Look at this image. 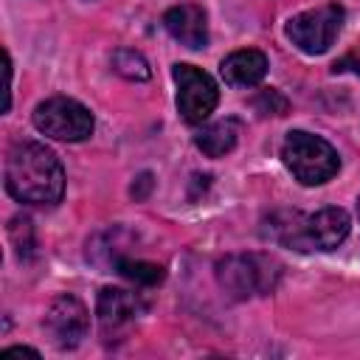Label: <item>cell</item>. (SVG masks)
Masks as SVG:
<instances>
[{
  "label": "cell",
  "instance_id": "obj_18",
  "mask_svg": "<svg viewBox=\"0 0 360 360\" xmlns=\"http://www.w3.org/2000/svg\"><path fill=\"white\" fill-rule=\"evenodd\" d=\"M138 186H141V188H132V197L143 200V197H146V191L152 188V177H149V174H141V177H138Z\"/></svg>",
  "mask_w": 360,
  "mask_h": 360
},
{
  "label": "cell",
  "instance_id": "obj_6",
  "mask_svg": "<svg viewBox=\"0 0 360 360\" xmlns=\"http://www.w3.org/2000/svg\"><path fill=\"white\" fill-rule=\"evenodd\" d=\"M284 242L298 250H335L349 236V214L343 208H321L298 225H284Z\"/></svg>",
  "mask_w": 360,
  "mask_h": 360
},
{
  "label": "cell",
  "instance_id": "obj_3",
  "mask_svg": "<svg viewBox=\"0 0 360 360\" xmlns=\"http://www.w3.org/2000/svg\"><path fill=\"white\" fill-rule=\"evenodd\" d=\"M278 262L262 253H233L217 262V281L231 298L264 295L278 281Z\"/></svg>",
  "mask_w": 360,
  "mask_h": 360
},
{
  "label": "cell",
  "instance_id": "obj_19",
  "mask_svg": "<svg viewBox=\"0 0 360 360\" xmlns=\"http://www.w3.org/2000/svg\"><path fill=\"white\" fill-rule=\"evenodd\" d=\"M14 354H31V357H39V352H37V349H28V346H11V349L3 352V357H14Z\"/></svg>",
  "mask_w": 360,
  "mask_h": 360
},
{
  "label": "cell",
  "instance_id": "obj_5",
  "mask_svg": "<svg viewBox=\"0 0 360 360\" xmlns=\"http://www.w3.org/2000/svg\"><path fill=\"white\" fill-rule=\"evenodd\" d=\"M34 127L56 141H84L93 132V115L68 96H53L34 110Z\"/></svg>",
  "mask_w": 360,
  "mask_h": 360
},
{
  "label": "cell",
  "instance_id": "obj_11",
  "mask_svg": "<svg viewBox=\"0 0 360 360\" xmlns=\"http://www.w3.org/2000/svg\"><path fill=\"white\" fill-rule=\"evenodd\" d=\"M219 73L228 84L233 87H253L264 79L267 73V56L256 48H245V51H233L231 56L222 59Z\"/></svg>",
  "mask_w": 360,
  "mask_h": 360
},
{
  "label": "cell",
  "instance_id": "obj_9",
  "mask_svg": "<svg viewBox=\"0 0 360 360\" xmlns=\"http://www.w3.org/2000/svg\"><path fill=\"white\" fill-rule=\"evenodd\" d=\"M163 28L186 48L200 51L208 45V22H205V11L194 3H180L172 6L163 14Z\"/></svg>",
  "mask_w": 360,
  "mask_h": 360
},
{
  "label": "cell",
  "instance_id": "obj_4",
  "mask_svg": "<svg viewBox=\"0 0 360 360\" xmlns=\"http://www.w3.org/2000/svg\"><path fill=\"white\" fill-rule=\"evenodd\" d=\"M343 25V8L338 3H326L309 11H301L287 20V37L292 45L304 53H323L335 42L338 31Z\"/></svg>",
  "mask_w": 360,
  "mask_h": 360
},
{
  "label": "cell",
  "instance_id": "obj_14",
  "mask_svg": "<svg viewBox=\"0 0 360 360\" xmlns=\"http://www.w3.org/2000/svg\"><path fill=\"white\" fill-rule=\"evenodd\" d=\"M112 70L118 76H124V79H132V82H146L152 76L149 62L138 51H132V48H118L112 53Z\"/></svg>",
  "mask_w": 360,
  "mask_h": 360
},
{
  "label": "cell",
  "instance_id": "obj_16",
  "mask_svg": "<svg viewBox=\"0 0 360 360\" xmlns=\"http://www.w3.org/2000/svg\"><path fill=\"white\" fill-rule=\"evenodd\" d=\"M253 107H256L262 115H284V112H287V98H284L278 90H262V93L253 98Z\"/></svg>",
  "mask_w": 360,
  "mask_h": 360
},
{
  "label": "cell",
  "instance_id": "obj_12",
  "mask_svg": "<svg viewBox=\"0 0 360 360\" xmlns=\"http://www.w3.org/2000/svg\"><path fill=\"white\" fill-rule=\"evenodd\" d=\"M239 141V121L236 118H225V121H214L208 124L200 135H197V146L208 155V158H222L228 155Z\"/></svg>",
  "mask_w": 360,
  "mask_h": 360
},
{
  "label": "cell",
  "instance_id": "obj_20",
  "mask_svg": "<svg viewBox=\"0 0 360 360\" xmlns=\"http://www.w3.org/2000/svg\"><path fill=\"white\" fill-rule=\"evenodd\" d=\"M357 214H360V200H357Z\"/></svg>",
  "mask_w": 360,
  "mask_h": 360
},
{
  "label": "cell",
  "instance_id": "obj_1",
  "mask_svg": "<svg viewBox=\"0 0 360 360\" xmlns=\"http://www.w3.org/2000/svg\"><path fill=\"white\" fill-rule=\"evenodd\" d=\"M6 191L28 205H53L65 194V172L59 158L34 141H20L6 155Z\"/></svg>",
  "mask_w": 360,
  "mask_h": 360
},
{
  "label": "cell",
  "instance_id": "obj_8",
  "mask_svg": "<svg viewBox=\"0 0 360 360\" xmlns=\"http://www.w3.org/2000/svg\"><path fill=\"white\" fill-rule=\"evenodd\" d=\"M87 326H90V315H87V307L70 295V292H62L51 301L48 312H45V329L51 335V340L59 346V349H73L82 343V338L87 335Z\"/></svg>",
  "mask_w": 360,
  "mask_h": 360
},
{
  "label": "cell",
  "instance_id": "obj_2",
  "mask_svg": "<svg viewBox=\"0 0 360 360\" xmlns=\"http://www.w3.org/2000/svg\"><path fill=\"white\" fill-rule=\"evenodd\" d=\"M281 160L292 172V177L304 186H321L332 180L340 169V158L329 141L312 132H290L281 143Z\"/></svg>",
  "mask_w": 360,
  "mask_h": 360
},
{
  "label": "cell",
  "instance_id": "obj_17",
  "mask_svg": "<svg viewBox=\"0 0 360 360\" xmlns=\"http://www.w3.org/2000/svg\"><path fill=\"white\" fill-rule=\"evenodd\" d=\"M332 70L335 73H357L360 76V53L354 51V53H346L343 59H338L335 65H332Z\"/></svg>",
  "mask_w": 360,
  "mask_h": 360
},
{
  "label": "cell",
  "instance_id": "obj_10",
  "mask_svg": "<svg viewBox=\"0 0 360 360\" xmlns=\"http://www.w3.org/2000/svg\"><path fill=\"white\" fill-rule=\"evenodd\" d=\"M96 312H98L101 326L110 332V329H121V326H127L129 321H135V315L141 312V301H138V295L129 292V290L104 287V290L98 292Z\"/></svg>",
  "mask_w": 360,
  "mask_h": 360
},
{
  "label": "cell",
  "instance_id": "obj_7",
  "mask_svg": "<svg viewBox=\"0 0 360 360\" xmlns=\"http://www.w3.org/2000/svg\"><path fill=\"white\" fill-rule=\"evenodd\" d=\"M172 76L177 82V110L180 115L188 121V124H202L214 107H217V98H219V90L214 84V79L194 68V65H186V62H177L172 68Z\"/></svg>",
  "mask_w": 360,
  "mask_h": 360
},
{
  "label": "cell",
  "instance_id": "obj_13",
  "mask_svg": "<svg viewBox=\"0 0 360 360\" xmlns=\"http://www.w3.org/2000/svg\"><path fill=\"white\" fill-rule=\"evenodd\" d=\"M115 270H118L124 278H129V281H135V284H141V287H155V284H160L163 276H166L160 264H152V262H143V259H129V256H121V259L115 262Z\"/></svg>",
  "mask_w": 360,
  "mask_h": 360
},
{
  "label": "cell",
  "instance_id": "obj_15",
  "mask_svg": "<svg viewBox=\"0 0 360 360\" xmlns=\"http://www.w3.org/2000/svg\"><path fill=\"white\" fill-rule=\"evenodd\" d=\"M8 236H11V242H14V248H17V256H20L22 262L34 256L37 239H34V225H31L28 217H14L11 225H8Z\"/></svg>",
  "mask_w": 360,
  "mask_h": 360
}]
</instances>
